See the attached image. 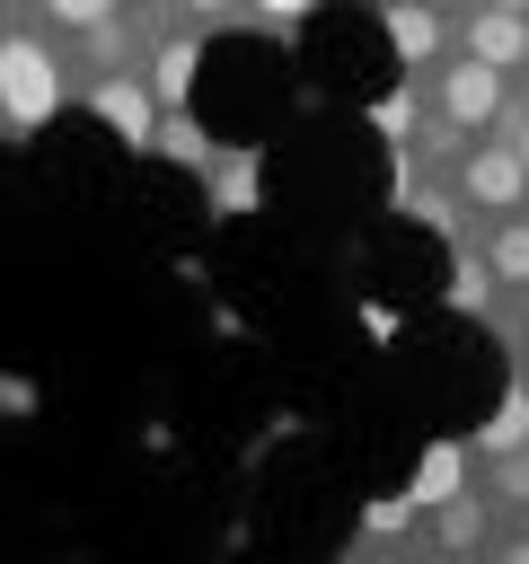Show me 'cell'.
Returning a JSON list of instances; mask_svg holds the SVG:
<instances>
[{"mask_svg":"<svg viewBox=\"0 0 529 564\" xmlns=\"http://www.w3.org/2000/svg\"><path fill=\"white\" fill-rule=\"evenodd\" d=\"M494 494H503V502H529V441L494 458Z\"/></svg>","mask_w":529,"mask_h":564,"instance_id":"4fadbf2b","label":"cell"},{"mask_svg":"<svg viewBox=\"0 0 529 564\" xmlns=\"http://www.w3.org/2000/svg\"><path fill=\"white\" fill-rule=\"evenodd\" d=\"M503 555H511V564H529V538H511V546H503Z\"/></svg>","mask_w":529,"mask_h":564,"instance_id":"ac0fdd59","label":"cell"},{"mask_svg":"<svg viewBox=\"0 0 529 564\" xmlns=\"http://www.w3.org/2000/svg\"><path fill=\"white\" fill-rule=\"evenodd\" d=\"M511 150H520V167H529V123H520V141H511Z\"/></svg>","mask_w":529,"mask_h":564,"instance_id":"d6986e66","label":"cell"},{"mask_svg":"<svg viewBox=\"0 0 529 564\" xmlns=\"http://www.w3.org/2000/svg\"><path fill=\"white\" fill-rule=\"evenodd\" d=\"M97 123L123 132V150H150V132H159V97H150L141 79H106V88H97Z\"/></svg>","mask_w":529,"mask_h":564,"instance_id":"277c9868","label":"cell"},{"mask_svg":"<svg viewBox=\"0 0 529 564\" xmlns=\"http://www.w3.org/2000/svg\"><path fill=\"white\" fill-rule=\"evenodd\" d=\"M406 520H414V494H406V502H397V494H379V502L361 511V529H370V538H397Z\"/></svg>","mask_w":529,"mask_h":564,"instance_id":"5bb4252c","label":"cell"},{"mask_svg":"<svg viewBox=\"0 0 529 564\" xmlns=\"http://www.w3.org/2000/svg\"><path fill=\"white\" fill-rule=\"evenodd\" d=\"M494 9H529V0H494Z\"/></svg>","mask_w":529,"mask_h":564,"instance_id":"ffe728a7","label":"cell"},{"mask_svg":"<svg viewBox=\"0 0 529 564\" xmlns=\"http://www.w3.org/2000/svg\"><path fill=\"white\" fill-rule=\"evenodd\" d=\"M150 150H159V159H176V167H194V176L212 167V132H203L194 115H168V123L150 132Z\"/></svg>","mask_w":529,"mask_h":564,"instance_id":"9c48e42d","label":"cell"},{"mask_svg":"<svg viewBox=\"0 0 529 564\" xmlns=\"http://www.w3.org/2000/svg\"><path fill=\"white\" fill-rule=\"evenodd\" d=\"M494 273H503V282H529V220H511V229L494 238Z\"/></svg>","mask_w":529,"mask_h":564,"instance_id":"7c38bea8","label":"cell"},{"mask_svg":"<svg viewBox=\"0 0 529 564\" xmlns=\"http://www.w3.org/2000/svg\"><path fill=\"white\" fill-rule=\"evenodd\" d=\"M520 441H529V388H503V397H494V423H476V449L503 458V449H520Z\"/></svg>","mask_w":529,"mask_h":564,"instance_id":"ba28073f","label":"cell"},{"mask_svg":"<svg viewBox=\"0 0 529 564\" xmlns=\"http://www.w3.org/2000/svg\"><path fill=\"white\" fill-rule=\"evenodd\" d=\"M256 9H273V18H282V26H291V18H300V9H309V0H256Z\"/></svg>","mask_w":529,"mask_h":564,"instance_id":"e0dca14e","label":"cell"},{"mask_svg":"<svg viewBox=\"0 0 529 564\" xmlns=\"http://www.w3.org/2000/svg\"><path fill=\"white\" fill-rule=\"evenodd\" d=\"M494 106H503V70L467 53V62L441 79V115H450L458 132H485V123H494Z\"/></svg>","mask_w":529,"mask_h":564,"instance_id":"3957f363","label":"cell"},{"mask_svg":"<svg viewBox=\"0 0 529 564\" xmlns=\"http://www.w3.org/2000/svg\"><path fill=\"white\" fill-rule=\"evenodd\" d=\"M194 9H229V0H194Z\"/></svg>","mask_w":529,"mask_h":564,"instance_id":"44dd1931","label":"cell"},{"mask_svg":"<svg viewBox=\"0 0 529 564\" xmlns=\"http://www.w3.org/2000/svg\"><path fill=\"white\" fill-rule=\"evenodd\" d=\"M203 176H212V212H220V220H238V212L256 203V159H212Z\"/></svg>","mask_w":529,"mask_h":564,"instance_id":"8fae6325","label":"cell"},{"mask_svg":"<svg viewBox=\"0 0 529 564\" xmlns=\"http://www.w3.org/2000/svg\"><path fill=\"white\" fill-rule=\"evenodd\" d=\"M458 476H467V449H458V441H432V449H423V467H414V485H406V494H414V511H423V502L441 511V502L458 494Z\"/></svg>","mask_w":529,"mask_h":564,"instance_id":"52a82bcc","label":"cell"},{"mask_svg":"<svg viewBox=\"0 0 529 564\" xmlns=\"http://www.w3.org/2000/svg\"><path fill=\"white\" fill-rule=\"evenodd\" d=\"M458 185H467V203H485V212H520V194H529V167H520V150H503V141H476V150H467V167H458Z\"/></svg>","mask_w":529,"mask_h":564,"instance_id":"7a4b0ae2","label":"cell"},{"mask_svg":"<svg viewBox=\"0 0 529 564\" xmlns=\"http://www.w3.org/2000/svg\"><path fill=\"white\" fill-rule=\"evenodd\" d=\"M194 70H203V53H194V44H168V53L150 62V97H159V106H185V97H194Z\"/></svg>","mask_w":529,"mask_h":564,"instance_id":"30bf717a","label":"cell"},{"mask_svg":"<svg viewBox=\"0 0 529 564\" xmlns=\"http://www.w3.org/2000/svg\"><path fill=\"white\" fill-rule=\"evenodd\" d=\"M432 538H441V546H476V511L450 494V502H441V520H432Z\"/></svg>","mask_w":529,"mask_h":564,"instance_id":"9a60e30c","label":"cell"},{"mask_svg":"<svg viewBox=\"0 0 529 564\" xmlns=\"http://www.w3.org/2000/svg\"><path fill=\"white\" fill-rule=\"evenodd\" d=\"M53 106H62V70L44 62V44L0 35V115L9 123H44Z\"/></svg>","mask_w":529,"mask_h":564,"instance_id":"6da1fadb","label":"cell"},{"mask_svg":"<svg viewBox=\"0 0 529 564\" xmlns=\"http://www.w3.org/2000/svg\"><path fill=\"white\" fill-rule=\"evenodd\" d=\"M379 26H388V44H397V62H423V53L441 44V18H432L423 0H388Z\"/></svg>","mask_w":529,"mask_h":564,"instance_id":"8992f818","label":"cell"},{"mask_svg":"<svg viewBox=\"0 0 529 564\" xmlns=\"http://www.w3.org/2000/svg\"><path fill=\"white\" fill-rule=\"evenodd\" d=\"M467 53H476V62H494V70L529 62V18H520V9H494V0H485V9L467 18Z\"/></svg>","mask_w":529,"mask_h":564,"instance_id":"5b68a950","label":"cell"},{"mask_svg":"<svg viewBox=\"0 0 529 564\" xmlns=\"http://www.w3.org/2000/svg\"><path fill=\"white\" fill-rule=\"evenodd\" d=\"M44 9H53V18H62V26H79V35H88V26H106V18H115V0H44Z\"/></svg>","mask_w":529,"mask_h":564,"instance_id":"2e32d148","label":"cell"}]
</instances>
